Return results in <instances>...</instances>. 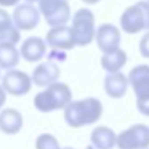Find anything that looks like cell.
<instances>
[{"label":"cell","instance_id":"f1b7e54d","mask_svg":"<svg viewBox=\"0 0 149 149\" xmlns=\"http://www.w3.org/2000/svg\"><path fill=\"white\" fill-rule=\"evenodd\" d=\"M0 69H2V68H0Z\"/></svg>","mask_w":149,"mask_h":149},{"label":"cell","instance_id":"d6986e66","mask_svg":"<svg viewBox=\"0 0 149 149\" xmlns=\"http://www.w3.org/2000/svg\"><path fill=\"white\" fill-rule=\"evenodd\" d=\"M36 149H61V146L52 133H42L36 139Z\"/></svg>","mask_w":149,"mask_h":149},{"label":"cell","instance_id":"cb8c5ba5","mask_svg":"<svg viewBox=\"0 0 149 149\" xmlns=\"http://www.w3.org/2000/svg\"><path fill=\"white\" fill-rule=\"evenodd\" d=\"M21 0H0V7H16Z\"/></svg>","mask_w":149,"mask_h":149},{"label":"cell","instance_id":"4fadbf2b","mask_svg":"<svg viewBox=\"0 0 149 149\" xmlns=\"http://www.w3.org/2000/svg\"><path fill=\"white\" fill-rule=\"evenodd\" d=\"M128 85V75H123L120 71L107 72V75L104 77V91L107 96L114 98V100L125 96Z\"/></svg>","mask_w":149,"mask_h":149},{"label":"cell","instance_id":"7a4b0ae2","mask_svg":"<svg viewBox=\"0 0 149 149\" xmlns=\"http://www.w3.org/2000/svg\"><path fill=\"white\" fill-rule=\"evenodd\" d=\"M71 101L72 91L69 85L63 82H55L34 96V106L40 112H53L58 109H64Z\"/></svg>","mask_w":149,"mask_h":149},{"label":"cell","instance_id":"603a6c76","mask_svg":"<svg viewBox=\"0 0 149 149\" xmlns=\"http://www.w3.org/2000/svg\"><path fill=\"white\" fill-rule=\"evenodd\" d=\"M139 53H141L143 58L149 59V31L141 37V40H139Z\"/></svg>","mask_w":149,"mask_h":149},{"label":"cell","instance_id":"d4e9b609","mask_svg":"<svg viewBox=\"0 0 149 149\" xmlns=\"http://www.w3.org/2000/svg\"><path fill=\"white\" fill-rule=\"evenodd\" d=\"M5 101H7V91H5V88L0 85V109L3 107Z\"/></svg>","mask_w":149,"mask_h":149},{"label":"cell","instance_id":"8992f818","mask_svg":"<svg viewBox=\"0 0 149 149\" xmlns=\"http://www.w3.org/2000/svg\"><path fill=\"white\" fill-rule=\"evenodd\" d=\"M119 149H148L149 148V127L144 123H135L117 135Z\"/></svg>","mask_w":149,"mask_h":149},{"label":"cell","instance_id":"83f0119b","mask_svg":"<svg viewBox=\"0 0 149 149\" xmlns=\"http://www.w3.org/2000/svg\"><path fill=\"white\" fill-rule=\"evenodd\" d=\"M61 149H74V148H71V146H68V148H61Z\"/></svg>","mask_w":149,"mask_h":149},{"label":"cell","instance_id":"ba28073f","mask_svg":"<svg viewBox=\"0 0 149 149\" xmlns=\"http://www.w3.org/2000/svg\"><path fill=\"white\" fill-rule=\"evenodd\" d=\"M47 45L52 50H72L77 43H75V37L72 32V27L69 26H55L47 32V39H45Z\"/></svg>","mask_w":149,"mask_h":149},{"label":"cell","instance_id":"9c48e42d","mask_svg":"<svg viewBox=\"0 0 149 149\" xmlns=\"http://www.w3.org/2000/svg\"><path fill=\"white\" fill-rule=\"evenodd\" d=\"M40 10L32 3H21L16 5L13 11V23L19 31H32L39 26L40 21Z\"/></svg>","mask_w":149,"mask_h":149},{"label":"cell","instance_id":"30bf717a","mask_svg":"<svg viewBox=\"0 0 149 149\" xmlns=\"http://www.w3.org/2000/svg\"><path fill=\"white\" fill-rule=\"evenodd\" d=\"M95 40H96L98 48L103 53L112 52V50H117L120 45V31L114 24L104 23L96 29Z\"/></svg>","mask_w":149,"mask_h":149},{"label":"cell","instance_id":"4316f807","mask_svg":"<svg viewBox=\"0 0 149 149\" xmlns=\"http://www.w3.org/2000/svg\"><path fill=\"white\" fill-rule=\"evenodd\" d=\"M24 2H27V3H34V2H39V0H24Z\"/></svg>","mask_w":149,"mask_h":149},{"label":"cell","instance_id":"52a82bcc","mask_svg":"<svg viewBox=\"0 0 149 149\" xmlns=\"http://www.w3.org/2000/svg\"><path fill=\"white\" fill-rule=\"evenodd\" d=\"M32 84V77L23 71H18V69H8L7 74L2 77V87L11 96L27 95L31 91Z\"/></svg>","mask_w":149,"mask_h":149},{"label":"cell","instance_id":"4dcf8cb0","mask_svg":"<svg viewBox=\"0 0 149 149\" xmlns=\"http://www.w3.org/2000/svg\"><path fill=\"white\" fill-rule=\"evenodd\" d=\"M148 149H149V148H148Z\"/></svg>","mask_w":149,"mask_h":149},{"label":"cell","instance_id":"3957f363","mask_svg":"<svg viewBox=\"0 0 149 149\" xmlns=\"http://www.w3.org/2000/svg\"><path fill=\"white\" fill-rule=\"evenodd\" d=\"M120 27L125 34H136L149 31V2L141 0L123 10L120 16Z\"/></svg>","mask_w":149,"mask_h":149},{"label":"cell","instance_id":"7402d4cb","mask_svg":"<svg viewBox=\"0 0 149 149\" xmlns=\"http://www.w3.org/2000/svg\"><path fill=\"white\" fill-rule=\"evenodd\" d=\"M136 107L143 116L149 117V96H143V98H136Z\"/></svg>","mask_w":149,"mask_h":149},{"label":"cell","instance_id":"277c9868","mask_svg":"<svg viewBox=\"0 0 149 149\" xmlns=\"http://www.w3.org/2000/svg\"><path fill=\"white\" fill-rule=\"evenodd\" d=\"M72 32L75 43L79 47H87L93 42L96 29H95V15L90 8H80L72 16Z\"/></svg>","mask_w":149,"mask_h":149},{"label":"cell","instance_id":"6da1fadb","mask_svg":"<svg viewBox=\"0 0 149 149\" xmlns=\"http://www.w3.org/2000/svg\"><path fill=\"white\" fill-rule=\"evenodd\" d=\"M103 116V104L98 98L88 96L84 100L71 101L64 107V120L72 128L93 125Z\"/></svg>","mask_w":149,"mask_h":149},{"label":"cell","instance_id":"5bb4252c","mask_svg":"<svg viewBox=\"0 0 149 149\" xmlns=\"http://www.w3.org/2000/svg\"><path fill=\"white\" fill-rule=\"evenodd\" d=\"M47 42L40 37H29L23 42L21 45V58L26 59L27 63H36V61H40V59L45 56L47 53Z\"/></svg>","mask_w":149,"mask_h":149},{"label":"cell","instance_id":"8fae6325","mask_svg":"<svg viewBox=\"0 0 149 149\" xmlns=\"http://www.w3.org/2000/svg\"><path fill=\"white\" fill-rule=\"evenodd\" d=\"M59 68L58 64H56L55 61H52V59H48V61L42 63V64H39L36 69H34L32 72V82L34 85H37V87H48V85L55 84V82H58L59 79Z\"/></svg>","mask_w":149,"mask_h":149},{"label":"cell","instance_id":"ac0fdd59","mask_svg":"<svg viewBox=\"0 0 149 149\" xmlns=\"http://www.w3.org/2000/svg\"><path fill=\"white\" fill-rule=\"evenodd\" d=\"M19 50L11 43H0V68L2 69H15L19 63Z\"/></svg>","mask_w":149,"mask_h":149},{"label":"cell","instance_id":"484cf974","mask_svg":"<svg viewBox=\"0 0 149 149\" xmlns=\"http://www.w3.org/2000/svg\"><path fill=\"white\" fill-rule=\"evenodd\" d=\"M84 3H87V5H95V3H98L100 0H82Z\"/></svg>","mask_w":149,"mask_h":149},{"label":"cell","instance_id":"5b68a950","mask_svg":"<svg viewBox=\"0 0 149 149\" xmlns=\"http://www.w3.org/2000/svg\"><path fill=\"white\" fill-rule=\"evenodd\" d=\"M39 10L50 27L64 26L71 19L68 0H39Z\"/></svg>","mask_w":149,"mask_h":149},{"label":"cell","instance_id":"e0dca14e","mask_svg":"<svg viewBox=\"0 0 149 149\" xmlns=\"http://www.w3.org/2000/svg\"><path fill=\"white\" fill-rule=\"evenodd\" d=\"M125 64H127V53L120 48L103 53V56H101V66L107 72H117Z\"/></svg>","mask_w":149,"mask_h":149},{"label":"cell","instance_id":"7c38bea8","mask_svg":"<svg viewBox=\"0 0 149 149\" xmlns=\"http://www.w3.org/2000/svg\"><path fill=\"white\" fill-rule=\"evenodd\" d=\"M128 84L133 88L136 98L149 96V66H135L128 74Z\"/></svg>","mask_w":149,"mask_h":149},{"label":"cell","instance_id":"f546056e","mask_svg":"<svg viewBox=\"0 0 149 149\" xmlns=\"http://www.w3.org/2000/svg\"><path fill=\"white\" fill-rule=\"evenodd\" d=\"M148 2H149V0H148Z\"/></svg>","mask_w":149,"mask_h":149},{"label":"cell","instance_id":"ffe728a7","mask_svg":"<svg viewBox=\"0 0 149 149\" xmlns=\"http://www.w3.org/2000/svg\"><path fill=\"white\" fill-rule=\"evenodd\" d=\"M21 36H19V29L16 27V24H13L11 27H8L7 31L0 32V43H11V45H16L19 42Z\"/></svg>","mask_w":149,"mask_h":149},{"label":"cell","instance_id":"9a60e30c","mask_svg":"<svg viewBox=\"0 0 149 149\" xmlns=\"http://www.w3.org/2000/svg\"><path fill=\"white\" fill-rule=\"evenodd\" d=\"M23 116L18 109L8 107L0 112V130L5 135H16L23 128Z\"/></svg>","mask_w":149,"mask_h":149},{"label":"cell","instance_id":"2e32d148","mask_svg":"<svg viewBox=\"0 0 149 149\" xmlns=\"http://www.w3.org/2000/svg\"><path fill=\"white\" fill-rule=\"evenodd\" d=\"M90 141L95 149H112L117 146V135L112 128L101 125L91 132Z\"/></svg>","mask_w":149,"mask_h":149},{"label":"cell","instance_id":"44dd1931","mask_svg":"<svg viewBox=\"0 0 149 149\" xmlns=\"http://www.w3.org/2000/svg\"><path fill=\"white\" fill-rule=\"evenodd\" d=\"M13 24H15L13 23V16H11L5 8H0V32L7 31L8 27H11Z\"/></svg>","mask_w":149,"mask_h":149}]
</instances>
